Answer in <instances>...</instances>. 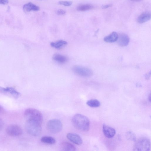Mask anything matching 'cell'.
I'll use <instances>...</instances> for the list:
<instances>
[{"mask_svg": "<svg viewBox=\"0 0 151 151\" xmlns=\"http://www.w3.org/2000/svg\"><path fill=\"white\" fill-rule=\"evenodd\" d=\"M23 9L25 12H28L32 11H37L40 10V7L31 2H29L24 4Z\"/></svg>", "mask_w": 151, "mask_h": 151, "instance_id": "7c38bea8", "label": "cell"}, {"mask_svg": "<svg viewBox=\"0 0 151 151\" xmlns=\"http://www.w3.org/2000/svg\"><path fill=\"white\" fill-rule=\"evenodd\" d=\"M58 3L59 4L64 6H69L72 4L73 2L71 1H60Z\"/></svg>", "mask_w": 151, "mask_h": 151, "instance_id": "7402d4cb", "label": "cell"}, {"mask_svg": "<svg viewBox=\"0 0 151 151\" xmlns=\"http://www.w3.org/2000/svg\"><path fill=\"white\" fill-rule=\"evenodd\" d=\"M60 147L63 151H74L76 150V148L71 143L67 142H63L60 144Z\"/></svg>", "mask_w": 151, "mask_h": 151, "instance_id": "4fadbf2b", "label": "cell"}, {"mask_svg": "<svg viewBox=\"0 0 151 151\" xmlns=\"http://www.w3.org/2000/svg\"><path fill=\"white\" fill-rule=\"evenodd\" d=\"M118 37V34L113 32L109 35L106 36L104 38V40L107 42L112 43L117 41Z\"/></svg>", "mask_w": 151, "mask_h": 151, "instance_id": "9a60e30c", "label": "cell"}, {"mask_svg": "<svg viewBox=\"0 0 151 151\" xmlns=\"http://www.w3.org/2000/svg\"><path fill=\"white\" fill-rule=\"evenodd\" d=\"M86 104L91 107L96 108L100 106L101 103L100 101L96 99H91L87 101Z\"/></svg>", "mask_w": 151, "mask_h": 151, "instance_id": "ffe728a7", "label": "cell"}, {"mask_svg": "<svg viewBox=\"0 0 151 151\" xmlns=\"http://www.w3.org/2000/svg\"><path fill=\"white\" fill-rule=\"evenodd\" d=\"M8 3V0H0V4H6Z\"/></svg>", "mask_w": 151, "mask_h": 151, "instance_id": "cb8c5ba5", "label": "cell"}, {"mask_svg": "<svg viewBox=\"0 0 151 151\" xmlns=\"http://www.w3.org/2000/svg\"><path fill=\"white\" fill-rule=\"evenodd\" d=\"M117 41L120 46H125L128 44L129 42V38L127 35L122 33L119 35H118Z\"/></svg>", "mask_w": 151, "mask_h": 151, "instance_id": "30bf717a", "label": "cell"}, {"mask_svg": "<svg viewBox=\"0 0 151 151\" xmlns=\"http://www.w3.org/2000/svg\"><path fill=\"white\" fill-rule=\"evenodd\" d=\"M6 133L9 135L13 137H18L22 135V131L19 126L11 124L8 126L6 129Z\"/></svg>", "mask_w": 151, "mask_h": 151, "instance_id": "52a82bcc", "label": "cell"}, {"mask_svg": "<svg viewBox=\"0 0 151 151\" xmlns=\"http://www.w3.org/2000/svg\"><path fill=\"white\" fill-rule=\"evenodd\" d=\"M130 0L131 1H140L142 0Z\"/></svg>", "mask_w": 151, "mask_h": 151, "instance_id": "f1b7e54d", "label": "cell"}, {"mask_svg": "<svg viewBox=\"0 0 151 151\" xmlns=\"http://www.w3.org/2000/svg\"><path fill=\"white\" fill-rule=\"evenodd\" d=\"M150 140L146 138H142L136 142L134 146V151H148L150 149Z\"/></svg>", "mask_w": 151, "mask_h": 151, "instance_id": "5b68a950", "label": "cell"}, {"mask_svg": "<svg viewBox=\"0 0 151 151\" xmlns=\"http://www.w3.org/2000/svg\"><path fill=\"white\" fill-rule=\"evenodd\" d=\"M56 14L59 15H62L65 14L66 13V11L62 9H58L56 11Z\"/></svg>", "mask_w": 151, "mask_h": 151, "instance_id": "603a6c76", "label": "cell"}, {"mask_svg": "<svg viewBox=\"0 0 151 151\" xmlns=\"http://www.w3.org/2000/svg\"><path fill=\"white\" fill-rule=\"evenodd\" d=\"M102 128L104 134L107 138L113 137L116 134L114 129L105 124H103Z\"/></svg>", "mask_w": 151, "mask_h": 151, "instance_id": "9c48e42d", "label": "cell"}, {"mask_svg": "<svg viewBox=\"0 0 151 151\" xmlns=\"http://www.w3.org/2000/svg\"><path fill=\"white\" fill-rule=\"evenodd\" d=\"M94 6L91 4H81L77 6L76 9L79 11H85L94 8Z\"/></svg>", "mask_w": 151, "mask_h": 151, "instance_id": "ac0fdd59", "label": "cell"}, {"mask_svg": "<svg viewBox=\"0 0 151 151\" xmlns=\"http://www.w3.org/2000/svg\"></svg>", "mask_w": 151, "mask_h": 151, "instance_id": "f546056e", "label": "cell"}, {"mask_svg": "<svg viewBox=\"0 0 151 151\" xmlns=\"http://www.w3.org/2000/svg\"><path fill=\"white\" fill-rule=\"evenodd\" d=\"M24 115L26 121H35L42 123V115L37 109L32 108H28L25 111Z\"/></svg>", "mask_w": 151, "mask_h": 151, "instance_id": "3957f363", "label": "cell"}, {"mask_svg": "<svg viewBox=\"0 0 151 151\" xmlns=\"http://www.w3.org/2000/svg\"><path fill=\"white\" fill-rule=\"evenodd\" d=\"M0 92L3 93L9 92L16 98L18 97L20 95L19 93L14 88L11 87L4 88L0 87Z\"/></svg>", "mask_w": 151, "mask_h": 151, "instance_id": "8fae6325", "label": "cell"}, {"mask_svg": "<svg viewBox=\"0 0 151 151\" xmlns=\"http://www.w3.org/2000/svg\"><path fill=\"white\" fill-rule=\"evenodd\" d=\"M4 125V123L1 119L0 118V131L3 128Z\"/></svg>", "mask_w": 151, "mask_h": 151, "instance_id": "484cf974", "label": "cell"}, {"mask_svg": "<svg viewBox=\"0 0 151 151\" xmlns=\"http://www.w3.org/2000/svg\"><path fill=\"white\" fill-rule=\"evenodd\" d=\"M127 139L130 141H135L136 140V136L133 132L132 131L127 132L126 134Z\"/></svg>", "mask_w": 151, "mask_h": 151, "instance_id": "44dd1931", "label": "cell"}, {"mask_svg": "<svg viewBox=\"0 0 151 151\" xmlns=\"http://www.w3.org/2000/svg\"><path fill=\"white\" fill-rule=\"evenodd\" d=\"M112 6L111 4H108L103 6L102 8L103 9H106L111 7Z\"/></svg>", "mask_w": 151, "mask_h": 151, "instance_id": "d4e9b609", "label": "cell"}, {"mask_svg": "<svg viewBox=\"0 0 151 151\" xmlns=\"http://www.w3.org/2000/svg\"><path fill=\"white\" fill-rule=\"evenodd\" d=\"M52 58L54 60L61 63H64L68 60V58L66 56L58 54H54Z\"/></svg>", "mask_w": 151, "mask_h": 151, "instance_id": "2e32d148", "label": "cell"}, {"mask_svg": "<svg viewBox=\"0 0 151 151\" xmlns=\"http://www.w3.org/2000/svg\"><path fill=\"white\" fill-rule=\"evenodd\" d=\"M72 122L74 126L80 130L87 132L89 129V120L83 115L80 114H76L72 118Z\"/></svg>", "mask_w": 151, "mask_h": 151, "instance_id": "6da1fadb", "label": "cell"}, {"mask_svg": "<svg viewBox=\"0 0 151 151\" xmlns=\"http://www.w3.org/2000/svg\"><path fill=\"white\" fill-rule=\"evenodd\" d=\"M72 70L77 75L84 77L91 76L93 74L92 71L90 68L79 65L74 66Z\"/></svg>", "mask_w": 151, "mask_h": 151, "instance_id": "8992f818", "label": "cell"}, {"mask_svg": "<svg viewBox=\"0 0 151 151\" xmlns=\"http://www.w3.org/2000/svg\"><path fill=\"white\" fill-rule=\"evenodd\" d=\"M4 108L1 106L0 105V115L4 113Z\"/></svg>", "mask_w": 151, "mask_h": 151, "instance_id": "4316f807", "label": "cell"}, {"mask_svg": "<svg viewBox=\"0 0 151 151\" xmlns=\"http://www.w3.org/2000/svg\"><path fill=\"white\" fill-rule=\"evenodd\" d=\"M148 99L149 101L150 102H151V94L150 93L149 94L148 97Z\"/></svg>", "mask_w": 151, "mask_h": 151, "instance_id": "83f0119b", "label": "cell"}, {"mask_svg": "<svg viewBox=\"0 0 151 151\" xmlns=\"http://www.w3.org/2000/svg\"><path fill=\"white\" fill-rule=\"evenodd\" d=\"M66 137L69 140L76 145H80L83 143V141L81 137L76 133H68L67 134Z\"/></svg>", "mask_w": 151, "mask_h": 151, "instance_id": "ba28073f", "label": "cell"}, {"mask_svg": "<svg viewBox=\"0 0 151 151\" xmlns=\"http://www.w3.org/2000/svg\"><path fill=\"white\" fill-rule=\"evenodd\" d=\"M41 141L45 143L53 145L55 143L56 141L55 139L50 136H43L41 138Z\"/></svg>", "mask_w": 151, "mask_h": 151, "instance_id": "d6986e66", "label": "cell"}, {"mask_svg": "<svg viewBox=\"0 0 151 151\" xmlns=\"http://www.w3.org/2000/svg\"><path fill=\"white\" fill-rule=\"evenodd\" d=\"M67 44V42L66 41L63 40H60L55 42H51L50 43V45L53 47L59 49L65 45Z\"/></svg>", "mask_w": 151, "mask_h": 151, "instance_id": "e0dca14e", "label": "cell"}, {"mask_svg": "<svg viewBox=\"0 0 151 151\" xmlns=\"http://www.w3.org/2000/svg\"><path fill=\"white\" fill-rule=\"evenodd\" d=\"M151 18V14L149 12H145L141 14L137 19L138 23L142 24L149 20Z\"/></svg>", "mask_w": 151, "mask_h": 151, "instance_id": "5bb4252c", "label": "cell"}, {"mask_svg": "<svg viewBox=\"0 0 151 151\" xmlns=\"http://www.w3.org/2000/svg\"><path fill=\"white\" fill-rule=\"evenodd\" d=\"M42 123L33 121H26L25 128L27 132L34 136L39 135L42 131Z\"/></svg>", "mask_w": 151, "mask_h": 151, "instance_id": "7a4b0ae2", "label": "cell"}, {"mask_svg": "<svg viewBox=\"0 0 151 151\" xmlns=\"http://www.w3.org/2000/svg\"><path fill=\"white\" fill-rule=\"evenodd\" d=\"M63 125L59 119H54L49 120L47 124V128L51 133L56 134L60 132L62 129Z\"/></svg>", "mask_w": 151, "mask_h": 151, "instance_id": "277c9868", "label": "cell"}]
</instances>
